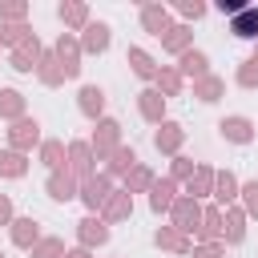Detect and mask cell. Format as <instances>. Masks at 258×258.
<instances>
[{"mask_svg":"<svg viewBox=\"0 0 258 258\" xmlns=\"http://www.w3.org/2000/svg\"><path fill=\"white\" fill-rule=\"evenodd\" d=\"M234 32H238V36H254V32H258V12H254V8L242 12V16L234 20Z\"/></svg>","mask_w":258,"mask_h":258,"instance_id":"1","label":"cell"}]
</instances>
